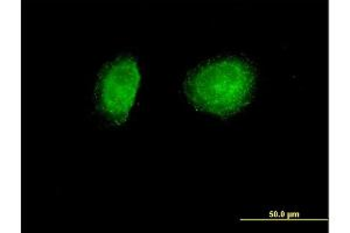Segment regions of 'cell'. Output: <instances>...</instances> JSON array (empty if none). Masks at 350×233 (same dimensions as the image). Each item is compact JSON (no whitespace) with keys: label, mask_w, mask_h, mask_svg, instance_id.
<instances>
[{"label":"cell","mask_w":350,"mask_h":233,"mask_svg":"<svg viewBox=\"0 0 350 233\" xmlns=\"http://www.w3.org/2000/svg\"><path fill=\"white\" fill-rule=\"evenodd\" d=\"M255 79L252 68L242 59H217L191 72L185 92L198 110L228 117L250 102Z\"/></svg>","instance_id":"6da1fadb"},{"label":"cell","mask_w":350,"mask_h":233,"mask_svg":"<svg viewBox=\"0 0 350 233\" xmlns=\"http://www.w3.org/2000/svg\"><path fill=\"white\" fill-rule=\"evenodd\" d=\"M140 84L138 64L130 57L116 59L104 69L96 89L100 111L112 122L128 119Z\"/></svg>","instance_id":"7a4b0ae2"}]
</instances>
